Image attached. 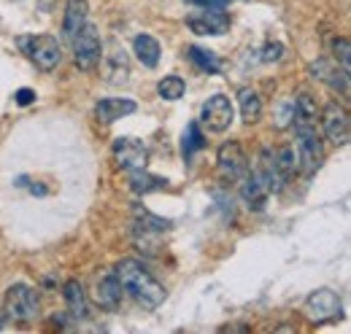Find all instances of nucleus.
<instances>
[{
	"instance_id": "obj_1",
	"label": "nucleus",
	"mask_w": 351,
	"mask_h": 334,
	"mask_svg": "<svg viewBox=\"0 0 351 334\" xmlns=\"http://www.w3.org/2000/svg\"><path fill=\"white\" fill-rule=\"evenodd\" d=\"M114 275L117 281L122 283V292H128L146 310H157L162 302H165V286L138 261V259H122L117 267H114Z\"/></svg>"
},
{
	"instance_id": "obj_2",
	"label": "nucleus",
	"mask_w": 351,
	"mask_h": 334,
	"mask_svg": "<svg viewBox=\"0 0 351 334\" xmlns=\"http://www.w3.org/2000/svg\"><path fill=\"white\" fill-rule=\"evenodd\" d=\"M38 292L27 283H14L3 296V313L11 321H33L38 316Z\"/></svg>"
},
{
	"instance_id": "obj_3",
	"label": "nucleus",
	"mask_w": 351,
	"mask_h": 334,
	"mask_svg": "<svg viewBox=\"0 0 351 334\" xmlns=\"http://www.w3.org/2000/svg\"><path fill=\"white\" fill-rule=\"evenodd\" d=\"M19 49L30 57L38 70H54L62 62V49L54 36H25L19 38Z\"/></svg>"
},
{
	"instance_id": "obj_4",
	"label": "nucleus",
	"mask_w": 351,
	"mask_h": 334,
	"mask_svg": "<svg viewBox=\"0 0 351 334\" xmlns=\"http://www.w3.org/2000/svg\"><path fill=\"white\" fill-rule=\"evenodd\" d=\"M295 135H298V157H300V165L306 175H313L322 159H324V143H322V135L316 125H295Z\"/></svg>"
},
{
	"instance_id": "obj_5",
	"label": "nucleus",
	"mask_w": 351,
	"mask_h": 334,
	"mask_svg": "<svg viewBox=\"0 0 351 334\" xmlns=\"http://www.w3.org/2000/svg\"><path fill=\"white\" fill-rule=\"evenodd\" d=\"M73 60L82 70H92L100 57H103V43H100V36H97V27L95 25H84L76 36H73Z\"/></svg>"
},
{
	"instance_id": "obj_6",
	"label": "nucleus",
	"mask_w": 351,
	"mask_h": 334,
	"mask_svg": "<svg viewBox=\"0 0 351 334\" xmlns=\"http://www.w3.org/2000/svg\"><path fill=\"white\" fill-rule=\"evenodd\" d=\"M322 127H324V135L330 143L335 146H346L351 138V122H349V114L341 103L330 100L324 108H322Z\"/></svg>"
},
{
	"instance_id": "obj_7",
	"label": "nucleus",
	"mask_w": 351,
	"mask_h": 334,
	"mask_svg": "<svg viewBox=\"0 0 351 334\" xmlns=\"http://www.w3.org/2000/svg\"><path fill=\"white\" fill-rule=\"evenodd\" d=\"M306 316L313 324H327L341 318V296L332 289H316L306 299Z\"/></svg>"
},
{
	"instance_id": "obj_8",
	"label": "nucleus",
	"mask_w": 351,
	"mask_h": 334,
	"mask_svg": "<svg viewBox=\"0 0 351 334\" xmlns=\"http://www.w3.org/2000/svg\"><path fill=\"white\" fill-rule=\"evenodd\" d=\"M186 27L195 36H224L230 30V16L224 8H200L186 16Z\"/></svg>"
},
{
	"instance_id": "obj_9",
	"label": "nucleus",
	"mask_w": 351,
	"mask_h": 334,
	"mask_svg": "<svg viewBox=\"0 0 351 334\" xmlns=\"http://www.w3.org/2000/svg\"><path fill=\"white\" fill-rule=\"evenodd\" d=\"M217 165H219V172L224 181H241L249 172V159H246L243 149L235 140L221 143L219 154H217Z\"/></svg>"
},
{
	"instance_id": "obj_10",
	"label": "nucleus",
	"mask_w": 351,
	"mask_h": 334,
	"mask_svg": "<svg viewBox=\"0 0 351 334\" xmlns=\"http://www.w3.org/2000/svg\"><path fill=\"white\" fill-rule=\"evenodd\" d=\"M111 151H114V159L122 170H138V167H146V162H149V149L138 138H117Z\"/></svg>"
},
{
	"instance_id": "obj_11",
	"label": "nucleus",
	"mask_w": 351,
	"mask_h": 334,
	"mask_svg": "<svg viewBox=\"0 0 351 334\" xmlns=\"http://www.w3.org/2000/svg\"><path fill=\"white\" fill-rule=\"evenodd\" d=\"M232 119H235V108H232L230 97H224V94H211V97L206 100V105H203V125L208 127L211 132H224V129H230Z\"/></svg>"
},
{
	"instance_id": "obj_12",
	"label": "nucleus",
	"mask_w": 351,
	"mask_h": 334,
	"mask_svg": "<svg viewBox=\"0 0 351 334\" xmlns=\"http://www.w3.org/2000/svg\"><path fill=\"white\" fill-rule=\"evenodd\" d=\"M254 175L263 181V186L267 189V194H278V192L284 189V183H287L284 175H281V170H278V165H276V154H273L270 149H263V151H260Z\"/></svg>"
},
{
	"instance_id": "obj_13",
	"label": "nucleus",
	"mask_w": 351,
	"mask_h": 334,
	"mask_svg": "<svg viewBox=\"0 0 351 334\" xmlns=\"http://www.w3.org/2000/svg\"><path fill=\"white\" fill-rule=\"evenodd\" d=\"M95 302H97L100 310H108V313H114L122 305V283L117 281L114 272H106V275L97 278V283H95Z\"/></svg>"
},
{
	"instance_id": "obj_14",
	"label": "nucleus",
	"mask_w": 351,
	"mask_h": 334,
	"mask_svg": "<svg viewBox=\"0 0 351 334\" xmlns=\"http://www.w3.org/2000/svg\"><path fill=\"white\" fill-rule=\"evenodd\" d=\"M135 108L138 105H135V100H130V97H106V100H100L95 105V116H97L100 125H114L122 116L135 114Z\"/></svg>"
},
{
	"instance_id": "obj_15",
	"label": "nucleus",
	"mask_w": 351,
	"mask_h": 334,
	"mask_svg": "<svg viewBox=\"0 0 351 334\" xmlns=\"http://www.w3.org/2000/svg\"><path fill=\"white\" fill-rule=\"evenodd\" d=\"M311 73H313L316 79H322L324 84H330L332 89H338L343 97L349 94V70L338 68V62L322 57V60H316V62L311 65Z\"/></svg>"
},
{
	"instance_id": "obj_16",
	"label": "nucleus",
	"mask_w": 351,
	"mask_h": 334,
	"mask_svg": "<svg viewBox=\"0 0 351 334\" xmlns=\"http://www.w3.org/2000/svg\"><path fill=\"white\" fill-rule=\"evenodd\" d=\"M106 79L108 84H125L130 79V60L125 54V49L119 43H108V54H106Z\"/></svg>"
},
{
	"instance_id": "obj_17",
	"label": "nucleus",
	"mask_w": 351,
	"mask_h": 334,
	"mask_svg": "<svg viewBox=\"0 0 351 334\" xmlns=\"http://www.w3.org/2000/svg\"><path fill=\"white\" fill-rule=\"evenodd\" d=\"M241 197H243V203L249 205V210L263 213L270 194H267V189L263 186V181H260L254 172H246V175L241 178Z\"/></svg>"
},
{
	"instance_id": "obj_18",
	"label": "nucleus",
	"mask_w": 351,
	"mask_h": 334,
	"mask_svg": "<svg viewBox=\"0 0 351 334\" xmlns=\"http://www.w3.org/2000/svg\"><path fill=\"white\" fill-rule=\"evenodd\" d=\"M89 5L87 0H68L65 5V16H62V38L73 41V36L87 25Z\"/></svg>"
},
{
	"instance_id": "obj_19",
	"label": "nucleus",
	"mask_w": 351,
	"mask_h": 334,
	"mask_svg": "<svg viewBox=\"0 0 351 334\" xmlns=\"http://www.w3.org/2000/svg\"><path fill=\"white\" fill-rule=\"evenodd\" d=\"M62 296H65V305H68V316L76 318V321H84L89 318V302L87 294H84V286L79 281H68L62 286Z\"/></svg>"
},
{
	"instance_id": "obj_20",
	"label": "nucleus",
	"mask_w": 351,
	"mask_h": 334,
	"mask_svg": "<svg viewBox=\"0 0 351 334\" xmlns=\"http://www.w3.org/2000/svg\"><path fill=\"white\" fill-rule=\"evenodd\" d=\"M173 224L165 221V218H157L152 216L149 210L143 208H135V218H132V232L135 237H152V235H165Z\"/></svg>"
},
{
	"instance_id": "obj_21",
	"label": "nucleus",
	"mask_w": 351,
	"mask_h": 334,
	"mask_svg": "<svg viewBox=\"0 0 351 334\" xmlns=\"http://www.w3.org/2000/svg\"><path fill=\"white\" fill-rule=\"evenodd\" d=\"M128 186L135 194H152V192L168 189V181L154 175V172H149L146 167H138V170H128Z\"/></svg>"
},
{
	"instance_id": "obj_22",
	"label": "nucleus",
	"mask_w": 351,
	"mask_h": 334,
	"mask_svg": "<svg viewBox=\"0 0 351 334\" xmlns=\"http://www.w3.org/2000/svg\"><path fill=\"white\" fill-rule=\"evenodd\" d=\"M132 51H135V57H138V62H141L143 68H157V65H160L162 49H160V41H157L154 36H149V33L135 36V38H132Z\"/></svg>"
},
{
	"instance_id": "obj_23",
	"label": "nucleus",
	"mask_w": 351,
	"mask_h": 334,
	"mask_svg": "<svg viewBox=\"0 0 351 334\" xmlns=\"http://www.w3.org/2000/svg\"><path fill=\"white\" fill-rule=\"evenodd\" d=\"M238 108H241V116H243L246 125L260 122V116H263V97H260V92L252 89V86L238 89Z\"/></svg>"
},
{
	"instance_id": "obj_24",
	"label": "nucleus",
	"mask_w": 351,
	"mask_h": 334,
	"mask_svg": "<svg viewBox=\"0 0 351 334\" xmlns=\"http://www.w3.org/2000/svg\"><path fill=\"white\" fill-rule=\"evenodd\" d=\"M186 60H189L197 70H203V73H219L221 70V60L214 51L203 49V46H186Z\"/></svg>"
},
{
	"instance_id": "obj_25",
	"label": "nucleus",
	"mask_w": 351,
	"mask_h": 334,
	"mask_svg": "<svg viewBox=\"0 0 351 334\" xmlns=\"http://www.w3.org/2000/svg\"><path fill=\"white\" fill-rule=\"evenodd\" d=\"M273 154H276V165L281 170L284 181H289V178H295L300 172V157H298V151L292 146H284V149H278Z\"/></svg>"
},
{
	"instance_id": "obj_26",
	"label": "nucleus",
	"mask_w": 351,
	"mask_h": 334,
	"mask_svg": "<svg viewBox=\"0 0 351 334\" xmlns=\"http://www.w3.org/2000/svg\"><path fill=\"white\" fill-rule=\"evenodd\" d=\"M157 92H160V97H162V100L176 103V100H181V97H184L186 84H184V79H181V76H165L162 81L157 84Z\"/></svg>"
},
{
	"instance_id": "obj_27",
	"label": "nucleus",
	"mask_w": 351,
	"mask_h": 334,
	"mask_svg": "<svg viewBox=\"0 0 351 334\" xmlns=\"http://www.w3.org/2000/svg\"><path fill=\"white\" fill-rule=\"evenodd\" d=\"M292 116H295V100L292 97L278 100L276 108H273V125H276V129H287V127L292 125Z\"/></svg>"
},
{
	"instance_id": "obj_28",
	"label": "nucleus",
	"mask_w": 351,
	"mask_h": 334,
	"mask_svg": "<svg viewBox=\"0 0 351 334\" xmlns=\"http://www.w3.org/2000/svg\"><path fill=\"white\" fill-rule=\"evenodd\" d=\"M203 146H206V138H203L200 127L192 122V125L186 127V132H184V146H181V149H184V157L189 159V157H192L195 151H200Z\"/></svg>"
},
{
	"instance_id": "obj_29",
	"label": "nucleus",
	"mask_w": 351,
	"mask_h": 334,
	"mask_svg": "<svg viewBox=\"0 0 351 334\" xmlns=\"http://www.w3.org/2000/svg\"><path fill=\"white\" fill-rule=\"evenodd\" d=\"M335 57H338L341 68H343V70H349L351 49H349V41H346V38H335Z\"/></svg>"
},
{
	"instance_id": "obj_30",
	"label": "nucleus",
	"mask_w": 351,
	"mask_h": 334,
	"mask_svg": "<svg viewBox=\"0 0 351 334\" xmlns=\"http://www.w3.org/2000/svg\"><path fill=\"white\" fill-rule=\"evenodd\" d=\"M281 57H284V46H281L278 41L267 43V46L263 49V62H267V65H270V62H278Z\"/></svg>"
},
{
	"instance_id": "obj_31",
	"label": "nucleus",
	"mask_w": 351,
	"mask_h": 334,
	"mask_svg": "<svg viewBox=\"0 0 351 334\" xmlns=\"http://www.w3.org/2000/svg\"><path fill=\"white\" fill-rule=\"evenodd\" d=\"M186 3L200 5V8H224V5H230L232 0H186Z\"/></svg>"
},
{
	"instance_id": "obj_32",
	"label": "nucleus",
	"mask_w": 351,
	"mask_h": 334,
	"mask_svg": "<svg viewBox=\"0 0 351 334\" xmlns=\"http://www.w3.org/2000/svg\"><path fill=\"white\" fill-rule=\"evenodd\" d=\"M33 100H36V92H33V89H19V92H16V103H19L22 108H27Z\"/></svg>"
},
{
	"instance_id": "obj_33",
	"label": "nucleus",
	"mask_w": 351,
	"mask_h": 334,
	"mask_svg": "<svg viewBox=\"0 0 351 334\" xmlns=\"http://www.w3.org/2000/svg\"><path fill=\"white\" fill-rule=\"evenodd\" d=\"M3 326H5V313L0 310V329H3Z\"/></svg>"
}]
</instances>
